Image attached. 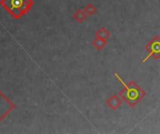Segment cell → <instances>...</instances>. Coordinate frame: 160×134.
<instances>
[{"label": "cell", "instance_id": "obj_1", "mask_svg": "<svg viewBox=\"0 0 160 134\" xmlns=\"http://www.w3.org/2000/svg\"><path fill=\"white\" fill-rule=\"evenodd\" d=\"M0 5L13 19L20 20L31 11L34 0H0Z\"/></svg>", "mask_w": 160, "mask_h": 134}, {"label": "cell", "instance_id": "obj_2", "mask_svg": "<svg viewBox=\"0 0 160 134\" xmlns=\"http://www.w3.org/2000/svg\"><path fill=\"white\" fill-rule=\"evenodd\" d=\"M114 75L115 77H117L119 81L122 83V85L124 86V90L120 92L122 99L125 100L130 106H134L137 103H139L143 98L144 96L143 90L134 81H131L128 85H127L117 73H115Z\"/></svg>", "mask_w": 160, "mask_h": 134}, {"label": "cell", "instance_id": "obj_3", "mask_svg": "<svg viewBox=\"0 0 160 134\" xmlns=\"http://www.w3.org/2000/svg\"><path fill=\"white\" fill-rule=\"evenodd\" d=\"M16 108V104L0 90V123Z\"/></svg>", "mask_w": 160, "mask_h": 134}, {"label": "cell", "instance_id": "obj_4", "mask_svg": "<svg viewBox=\"0 0 160 134\" xmlns=\"http://www.w3.org/2000/svg\"><path fill=\"white\" fill-rule=\"evenodd\" d=\"M145 49L148 50L149 53L146 56V58L142 61V62H145L151 57H154L155 59L160 58V36L153 37V39L146 45Z\"/></svg>", "mask_w": 160, "mask_h": 134}, {"label": "cell", "instance_id": "obj_5", "mask_svg": "<svg viewBox=\"0 0 160 134\" xmlns=\"http://www.w3.org/2000/svg\"><path fill=\"white\" fill-rule=\"evenodd\" d=\"M121 104H122V101H121V99L117 95H112V97H110L107 100V104L109 105V107H111L113 110L119 108Z\"/></svg>", "mask_w": 160, "mask_h": 134}, {"label": "cell", "instance_id": "obj_6", "mask_svg": "<svg viewBox=\"0 0 160 134\" xmlns=\"http://www.w3.org/2000/svg\"><path fill=\"white\" fill-rule=\"evenodd\" d=\"M87 14L84 12V10L83 9H82V8H79V9H77L76 11H75V13L73 14V19L76 21H78L79 23H82V22H83L86 19H87Z\"/></svg>", "mask_w": 160, "mask_h": 134}, {"label": "cell", "instance_id": "obj_7", "mask_svg": "<svg viewBox=\"0 0 160 134\" xmlns=\"http://www.w3.org/2000/svg\"><path fill=\"white\" fill-rule=\"evenodd\" d=\"M106 45H107V42H106V40L103 39V38L97 37V38H95V39L93 40V46H94L97 49H98V50L103 49L106 47Z\"/></svg>", "mask_w": 160, "mask_h": 134}, {"label": "cell", "instance_id": "obj_8", "mask_svg": "<svg viewBox=\"0 0 160 134\" xmlns=\"http://www.w3.org/2000/svg\"><path fill=\"white\" fill-rule=\"evenodd\" d=\"M96 35H97V37H100V38H103L106 40L110 37V32L106 28L101 27L96 32Z\"/></svg>", "mask_w": 160, "mask_h": 134}, {"label": "cell", "instance_id": "obj_9", "mask_svg": "<svg viewBox=\"0 0 160 134\" xmlns=\"http://www.w3.org/2000/svg\"><path fill=\"white\" fill-rule=\"evenodd\" d=\"M83 10H84V12L87 14V16H92L93 14L96 13V11H97V7H96L95 5H93V4H88V5H86V6L83 7Z\"/></svg>", "mask_w": 160, "mask_h": 134}]
</instances>
